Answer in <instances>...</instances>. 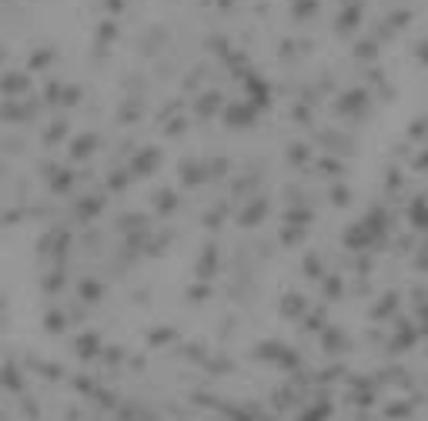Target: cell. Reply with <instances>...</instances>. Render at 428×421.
Instances as JSON below:
<instances>
[{
	"label": "cell",
	"instance_id": "cell-3",
	"mask_svg": "<svg viewBox=\"0 0 428 421\" xmlns=\"http://www.w3.org/2000/svg\"><path fill=\"white\" fill-rule=\"evenodd\" d=\"M217 104H221V97H217V94H204V97L198 100V114H211Z\"/></svg>",
	"mask_w": 428,
	"mask_h": 421
},
{
	"label": "cell",
	"instance_id": "cell-1",
	"mask_svg": "<svg viewBox=\"0 0 428 421\" xmlns=\"http://www.w3.org/2000/svg\"><path fill=\"white\" fill-rule=\"evenodd\" d=\"M27 90H30L27 74H3L0 77V94H27Z\"/></svg>",
	"mask_w": 428,
	"mask_h": 421
},
{
	"label": "cell",
	"instance_id": "cell-4",
	"mask_svg": "<svg viewBox=\"0 0 428 421\" xmlns=\"http://www.w3.org/2000/svg\"><path fill=\"white\" fill-rule=\"evenodd\" d=\"M137 111H141V107H137L134 100H124V107H121V121H124V124L137 121Z\"/></svg>",
	"mask_w": 428,
	"mask_h": 421
},
{
	"label": "cell",
	"instance_id": "cell-2",
	"mask_svg": "<svg viewBox=\"0 0 428 421\" xmlns=\"http://www.w3.org/2000/svg\"><path fill=\"white\" fill-rule=\"evenodd\" d=\"M90 147H94V134H84V137H77V141H74L70 154H74V157H80V154H87Z\"/></svg>",
	"mask_w": 428,
	"mask_h": 421
},
{
	"label": "cell",
	"instance_id": "cell-12",
	"mask_svg": "<svg viewBox=\"0 0 428 421\" xmlns=\"http://www.w3.org/2000/svg\"><path fill=\"white\" fill-rule=\"evenodd\" d=\"M0 60H3V50H0Z\"/></svg>",
	"mask_w": 428,
	"mask_h": 421
},
{
	"label": "cell",
	"instance_id": "cell-8",
	"mask_svg": "<svg viewBox=\"0 0 428 421\" xmlns=\"http://www.w3.org/2000/svg\"><path fill=\"white\" fill-rule=\"evenodd\" d=\"M227 121L231 124H244L248 121V111H244V107H231V111H227Z\"/></svg>",
	"mask_w": 428,
	"mask_h": 421
},
{
	"label": "cell",
	"instance_id": "cell-9",
	"mask_svg": "<svg viewBox=\"0 0 428 421\" xmlns=\"http://www.w3.org/2000/svg\"><path fill=\"white\" fill-rule=\"evenodd\" d=\"M50 57H54L50 50H37V54L30 57V67H44V64H50Z\"/></svg>",
	"mask_w": 428,
	"mask_h": 421
},
{
	"label": "cell",
	"instance_id": "cell-10",
	"mask_svg": "<svg viewBox=\"0 0 428 421\" xmlns=\"http://www.w3.org/2000/svg\"><path fill=\"white\" fill-rule=\"evenodd\" d=\"M60 100H64V104H77V100H80V87H64Z\"/></svg>",
	"mask_w": 428,
	"mask_h": 421
},
{
	"label": "cell",
	"instance_id": "cell-6",
	"mask_svg": "<svg viewBox=\"0 0 428 421\" xmlns=\"http://www.w3.org/2000/svg\"><path fill=\"white\" fill-rule=\"evenodd\" d=\"M114 33H117V27H114V23H111V20H104V23H101V27H97V40H111Z\"/></svg>",
	"mask_w": 428,
	"mask_h": 421
},
{
	"label": "cell",
	"instance_id": "cell-5",
	"mask_svg": "<svg viewBox=\"0 0 428 421\" xmlns=\"http://www.w3.org/2000/svg\"><path fill=\"white\" fill-rule=\"evenodd\" d=\"M44 94H47V100H50V104H57V100H60V94H64V87H60L57 80H50V84L44 87Z\"/></svg>",
	"mask_w": 428,
	"mask_h": 421
},
{
	"label": "cell",
	"instance_id": "cell-11",
	"mask_svg": "<svg viewBox=\"0 0 428 421\" xmlns=\"http://www.w3.org/2000/svg\"><path fill=\"white\" fill-rule=\"evenodd\" d=\"M107 7H111V10H117V7H121V0H107Z\"/></svg>",
	"mask_w": 428,
	"mask_h": 421
},
{
	"label": "cell",
	"instance_id": "cell-7",
	"mask_svg": "<svg viewBox=\"0 0 428 421\" xmlns=\"http://www.w3.org/2000/svg\"><path fill=\"white\" fill-rule=\"evenodd\" d=\"M64 131H67V124H64V121H57L54 127H50V131L44 134V141H57V137H64Z\"/></svg>",
	"mask_w": 428,
	"mask_h": 421
}]
</instances>
